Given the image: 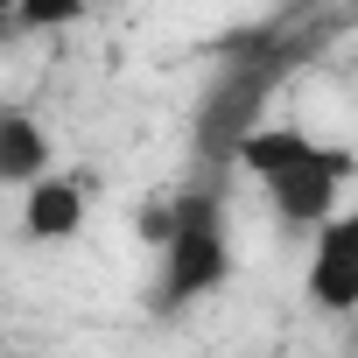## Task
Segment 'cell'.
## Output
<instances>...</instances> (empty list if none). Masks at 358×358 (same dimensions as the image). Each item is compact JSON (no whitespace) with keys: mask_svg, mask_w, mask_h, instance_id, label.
<instances>
[{"mask_svg":"<svg viewBox=\"0 0 358 358\" xmlns=\"http://www.w3.org/2000/svg\"><path fill=\"white\" fill-rule=\"evenodd\" d=\"M141 239L155 246V288H148L155 316H183V309L211 302L239 267L218 183H183L169 197H148L141 204Z\"/></svg>","mask_w":358,"mask_h":358,"instance_id":"6da1fadb","label":"cell"},{"mask_svg":"<svg viewBox=\"0 0 358 358\" xmlns=\"http://www.w3.org/2000/svg\"><path fill=\"white\" fill-rule=\"evenodd\" d=\"M239 169L260 183L267 211L288 225V232H316L323 218H337L351 176H358V155L344 141H316L309 127L295 120H267L246 148H239Z\"/></svg>","mask_w":358,"mask_h":358,"instance_id":"7a4b0ae2","label":"cell"},{"mask_svg":"<svg viewBox=\"0 0 358 358\" xmlns=\"http://www.w3.org/2000/svg\"><path fill=\"white\" fill-rule=\"evenodd\" d=\"M288 43V36H281ZM274 36H232L225 43V57H218V71L204 78V92H197V113H190V155L204 162V169H225V162H239V148L267 127V99H274V85L288 78V64H295V50H281Z\"/></svg>","mask_w":358,"mask_h":358,"instance_id":"3957f363","label":"cell"},{"mask_svg":"<svg viewBox=\"0 0 358 358\" xmlns=\"http://www.w3.org/2000/svg\"><path fill=\"white\" fill-rule=\"evenodd\" d=\"M302 295L323 316H351L358 309V211H337L309 232V267H302Z\"/></svg>","mask_w":358,"mask_h":358,"instance_id":"277c9868","label":"cell"},{"mask_svg":"<svg viewBox=\"0 0 358 358\" xmlns=\"http://www.w3.org/2000/svg\"><path fill=\"white\" fill-rule=\"evenodd\" d=\"M85 218H92V190L64 169H50L43 183L22 190V239L29 246H64V239L85 232Z\"/></svg>","mask_w":358,"mask_h":358,"instance_id":"5b68a950","label":"cell"},{"mask_svg":"<svg viewBox=\"0 0 358 358\" xmlns=\"http://www.w3.org/2000/svg\"><path fill=\"white\" fill-rule=\"evenodd\" d=\"M50 169H57L50 127H43L29 106H8V113H0V183H8V190H29V183H43Z\"/></svg>","mask_w":358,"mask_h":358,"instance_id":"8992f818","label":"cell"},{"mask_svg":"<svg viewBox=\"0 0 358 358\" xmlns=\"http://www.w3.org/2000/svg\"><path fill=\"white\" fill-rule=\"evenodd\" d=\"M92 15V0H8V22L22 36H64Z\"/></svg>","mask_w":358,"mask_h":358,"instance_id":"52a82bcc","label":"cell"},{"mask_svg":"<svg viewBox=\"0 0 358 358\" xmlns=\"http://www.w3.org/2000/svg\"><path fill=\"white\" fill-rule=\"evenodd\" d=\"M15 358H22V351H15Z\"/></svg>","mask_w":358,"mask_h":358,"instance_id":"ba28073f","label":"cell"}]
</instances>
